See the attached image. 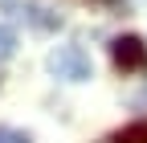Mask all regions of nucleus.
Listing matches in <instances>:
<instances>
[{"label":"nucleus","mask_w":147,"mask_h":143,"mask_svg":"<svg viewBox=\"0 0 147 143\" xmlns=\"http://www.w3.org/2000/svg\"><path fill=\"white\" fill-rule=\"evenodd\" d=\"M21 16H25L33 29H41V33L61 29V12H53V8H45V4H37V0H29V4L21 8Z\"/></svg>","instance_id":"7ed1b4c3"},{"label":"nucleus","mask_w":147,"mask_h":143,"mask_svg":"<svg viewBox=\"0 0 147 143\" xmlns=\"http://www.w3.org/2000/svg\"><path fill=\"white\" fill-rule=\"evenodd\" d=\"M110 57H115L119 69L135 74V69L147 65V45H143L139 37H115V41H110Z\"/></svg>","instance_id":"f03ea898"},{"label":"nucleus","mask_w":147,"mask_h":143,"mask_svg":"<svg viewBox=\"0 0 147 143\" xmlns=\"http://www.w3.org/2000/svg\"><path fill=\"white\" fill-rule=\"evenodd\" d=\"M0 143H33L25 131H12V127H0Z\"/></svg>","instance_id":"423d86ee"},{"label":"nucleus","mask_w":147,"mask_h":143,"mask_svg":"<svg viewBox=\"0 0 147 143\" xmlns=\"http://www.w3.org/2000/svg\"><path fill=\"white\" fill-rule=\"evenodd\" d=\"M49 69L61 82H90L94 78V61H90V53L82 45H57L49 53Z\"/></svg>","instance_id":"f257e3e1"},{"label":"nucleus","mask_w":147,"mask_h":143,"mask_svg":"<svg viewBox=\"0 0 147 143\" xmlns=\"http://www.w3.org/2000/svg\"><path fill=\"white\" fill-rule=\"evenodd\" d=\"M12 53H16V33L8 25H0V61H8Z\"/></svg>","instance_id":"39448f33"},{"label":"nucleus","mask_w":147,"mask_h":143,"mask_svg":"<svg viewBox=\"0 0 147 143\" xmlns=\"http://www.w3.org/2000/svg\"><path fill=\"white\" fill-rule=\"evenodd\" d=\"M110 143H147V123H131L119 135H110Z\"/></svg>","instance_id":"20e7f679"}]
</instances>
